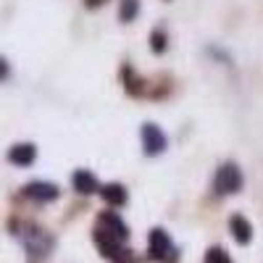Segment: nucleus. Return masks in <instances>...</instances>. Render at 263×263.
I'll return each instance as SVG.
<instances>
[{"mask_svg":"<svg viewBox=\"0 0 263 263\" xmlns=\"http://www.w3.org/2000/svg\"><path fill=\"white\" fill-rule=\"evenodd\" d=\"M245 184V177H242V171H239L237 163H224V166H218L216 171V179H213V187L218 195H237L239 190H242Z\"/></svg>","mask_w":263,"mask_h":263,"instance_id":"f257e3e1","label":"nucleus"},{"mask_svg":"<svg viewBox=\"0 0 263 263\" xmlns=\"http://www.w3.org/2000/svg\"><path fill=\"white\" fill-rule=\"evenodd\" d=\"M147 253L153 260H163V263H174L177 260V248H174L171 237L166 229H153L147 237Z\"/></svg>","mask_w":263,"mask_h":263,"instance_id":"f03ea898","label":"nucleus"},{"mask_svg":"<svg viewBox=\"0 0 263 263\" xmlns=\"http://www.w3.org/2000/svg\"><path fill=\"white\" fill-rule=\"evenodd\" d=\"M140 137H142V147H145V156H161V153L166 150L168 140L163 135V129L156 126V124H142L140 129Z\"/></svg>","mask_w":263,"mask_h":263,"instance_id":"7ed1b4c3","label":"nucleus"},{"mask_svg":"<svg viewBox=\"0 0 263 263\" xmlns=\"http://www.w3.org/2000/svg\"><path fill=\"white\" fill-rule=\"evenodd\" d=\"M24 195L29 197V200H34V203H53V200H58L61 190L53 182H29L24 187Z\"/></svg>","mask_w":263,"mask_h":263,"instance_id":"20e7f679","label":"nucleus"},{"mask_svg":"<svg viewBox=\"0 0 263 263\" xmlns=\"http://www.w3.org/2000/svg\"><path fill=\"white\" fill-rule=\"evenodd\" d=\"M95 245L100 248V253L105 258H119V255H126V250H121V239L114 237V234H108L105 229H95Z\"/></svg>","mask_w":263,"mask_h":263,"instance_id":"39448f33","label":"nucleus"},{"mask_svg":"<svg viewBox=\"0 0 263 263\" xmlns=\"http://www.w3.org/2000/svg\"><path fill=\"white\" fill-rule=\"evenodd\" d=\"M71 184H74V190L82 192V195H95V192H100V182H98V177H95L90 168H77V171L71 174Z\"/></svg>","mask_w":263,"mask_h":263,"instance_id":"423d86ee","label":"nucleus"},{"mask_svg":"<svg viewBox=\"0 0 263 263\" xmlns=\"http://www.w3.org/2000/svg\"><path fill=\"white\" fill-rule=\"evenodd\" d=\"M98 224H100V229H105L108 234L119 237L121 242H124V239L129 237V227L121 221V216H119V213H114V211H105V213H100Z\"/></svg>","mask_w":263,"mask_h":263,"instance_id":"0eeeda50","label":"nucleus"},{"mask_svg":"<svg viewBox=\"0 0 263 263\" xmlns=\"http://www.w3.org/2000/svg\"><path fill=\"white\" fill-rule=\"evenodd\" d=\"M34 158H37V147H34L32 142H21V145H13V147L8 150V161H11L13 166H21V168L32 166Z\"/></svg>","mask_w":263,"mask_h":263,"instance_id":"6e6552de","label":"nucleus"},{"mask_svg":"<svg viewBox=\"0 0 263 263\" xmlns=\"http://www.w3.org/2000/svg\"><path fill=\"white\" fill-rule=\"evenodd\" d=\"M24 245H27V250H29L32 255H45V253L50 250V245H53V239L42 232V229H29V232L24 234Z\"/></svg>","mask_w":263,"mask_h":263,"instance_id":"1a4fd4ad","label":"nucleus"},{"mask_svg":"<svg viewBox=\"0 0 263 263\" xmlns=\"http://www.w3.org/2000/svg\"><path fill=\"white\" fill-rule=\"evenodd\" d=\"M229 232H232V237L237 239L239 245H248L250 239H253V224L248 221L242 213H234L229 218Z\"/></svg>","mask_w":263,"mask_h":263,"instance_id":"9d476101","label":"nucleus"},{"mask_svg":"<svg viewBox=\"0 0 263 263\" xmlns=\"http://www.w3.org/2000/svg\"><path fill=\"white\" fill-rule=\"evenodd\" d=\"M100 197L108 203V205H124L126 200H129V192H126V187L124 184H119V182H111V184H100Z\"/></svg>","mask_w":263,"mask_h":263,"instance_id":"9b49d317","label":"nucleus"},{"mask_svg":"<svg viewBox=\"0 0 263 263\" xmlns=\"http://www.w3.org/2000/svg\"><path fill=\"white\" fill-rule=\"evenodd\" d=\"M137 13H140V0H121L119 3V18L124 21V24L135 21Z\"/></svg>","mask_w":263,"mask_h":263,"instance_id":"f8f14e48","label":"nucleus"},{"mask_svg":"<svg viewBox=\"0 0 263 263\" xmlns=\"http://www.w3.org/2000/svg\"><path fill=\"white\" fill-rule=\"evenodd\" d=\"M166 48H168V42H166V32H163L161 27H156V29L150 32V50L158 55V53H166Z\"/></svg>","mask_w":263,"mask_h":263,"instance_id":"ddd939ff","label":"nucleus"},{"mask_svg":"<svg viewBox=\"0 0 263 263\" xmlns=\"http://www.w3.org/2000/svg\"><path fill=\"white\" fill-rule=\"evenodd\" d=\"M205 263H232V258L227 255L224 248H211L205 253Z\"/></svg>","mask_w":263,"mask_h":263,"instance_id":"4468645a","label":"nucleus"},{"mask_svg":"<svg viewBox=\"0 0 263 263\" xmlns=\"http://www.w3.org/2000/svg\"><path fill=\"white\" fill-rule=\"evenodd\" d=\"M8 71H11V69H8V61H6L3 55H0V79H6V77H8Z\"/></svg>","mask_w":263,"mask_h":263,"instance_id":"2eb2a0df","label":"nucleus"},{"mask_svg":"<svg viewBox=\"0 0 263 263\" xmlns=\"http://www.w3.org/2000/svg\"><path fill=\"white\" fill-rule=\"evenodd\" d=\"M103 3H105V0H84L87 8H98V6H103Z\"/></svg>","mask_w":263,"mask_h":263,"instance_id":"dca6fc26","label":"nucleus"}]
</instances>
